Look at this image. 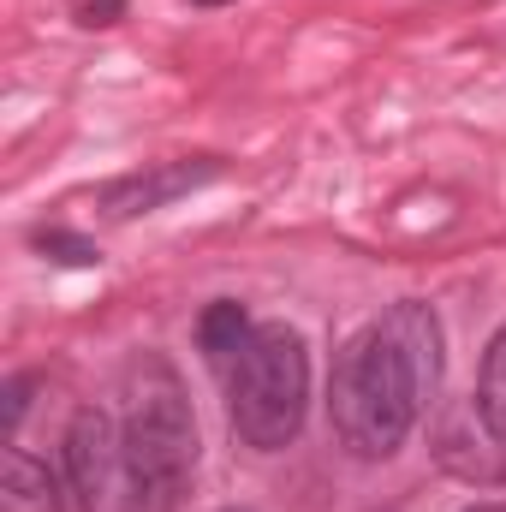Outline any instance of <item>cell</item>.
Wrapping results in <instances>:
<instances>
[{"mask_svg": "<svg viewBox=\"0 0 506 512\" xmlns=\"http://www.w3.org/2000/svg\"><path fill=\"white\" fill-rule=\"evenodd\" d=\"M328 411L334 435L352 459H393L411 435V423L429 411V393L405 346L387 334V322L346 340L334 382H328Z\"/></svg>", "mask_w": 506, "mask_h": 512, "instance_id": "cell-1", "label": "cell"}, {"mask_svg": "<svg viewBox=\"0 0 506 512\" xmlns=\"http://www.w3.org/2000/svg\"><path fill=\"white\" fill-rule=\"evenodd\" d=\"M120 393H126L120 435H126L131 465H137V483H143L149 507L167 512L197 471V417H191L185 382L161 352H137L126 364Z\"/></svg>", "mask_w": 506, "mask_h": 512, "instance_id": "cell-2", "label": "cell"}, {"mask_svg": "<svg viewBox=\"0 0 506 512\" xmlns=\"http://www.w3.org/2000/svg\"><path fill=\"white\" fill-rule=\"evenodd\" d=\"M310 411V352L286 322H256L245 352L227 370V417L233 435L256 453H280L298 441Z\"/></svg>", "mask_w": 506, "mask_h": 512, "instance_id": "cell-3", "label": "cell"}, {"mask_svg": "<svg viewBox=\"0 0 506 512\" xmlns=\"http://www.w3.org/2000/svg\"><path fill=\"white\" fill-rule=\"evenodd\" d=\"M66 483L78 495V512H143L149 507V495L137 483V465L126 453V435L96 405H84L66 423Z\"/></svg>", "mask_w": 506, "mask_h": 512, "instance_id": "cell-4", "label": "cell"}, {"mask_svg": "<svg viewBox=\"0 0 506 512\" xmlns=\"http://www.w3.org/2000/svg\"><path fill=\"white\" fill-rule=\"evenodd\" d=\"M435 459H441L453 477H465V483H501V477H506V441L489 429V423H483L477 399L441 417Z\"/></svg>", "mask_w": 506, "mask_h": 512, "instance_id": "cell-5", "label": "cell"}, {"mask_svg": "<svg viewBox=\"0 0 506 512\" xmlns=\"http://www.w3.org/2000/svg\"><path fill=\"white\" fill-rule=\"evenodd\" d=\"M215 173H221V161H155V167H143V173H131V179H114V185L102 191V209H108L114 221H131V215H149V209H161V203H173V197L209 185Z\"/></svg>", "mask_w": 506, "mask_h": 512, "instance_id": "cell-6", "label": "cell"}, {"mask_svg": "<svg viewBox=\"0 0 506 512\" xmlns=\"http://www.w3.org/2000/svg\"><path fill=\"white\" fill-rule=\"evenodd\" d=\"M381 322H387V334L405 346V358L417 364L423 393H429V405H435V387H441V322H435V310L417 304V298H405V304H393Z\"/></svg>", "mask_w": 506, "mask_h": 512, "instance_id": "cell-7", "label": "cell"}, {"mask_svg": "<svg viewBox=\"0 0 506 512\" xmlns=\"http://www.w3.org/2000/svg\"><path fill=\"white\" fill-rule=\"evenodd\" d=\"M0 512H60V489H54L48 465L30 459L24 447H6V465H0Z\"/></svg>", "mask_w": 506, "mask_h": 512, "instance_id": "cell-8", "label": "cell"}, {"mask_svg": "<svg viewBox=\"0 0 506 512\" xmlns=\"http://www.w3.org/2000/svg\"><path fill=\"white\" fill-rule=\"evenodd\" d=\"M251 334H256L251 316H245V304H233V298H221V304H209V310L197 316V346H203V358L221 364V370H233V358L245 352Z\"/></svg>", "mask_w": 506, "mask_h": 512, "instance_id": "cell-9", "label": "cell"}, {"mask_svg": "<svg viewBox=\"0 0 506 512\" xmlns=\"http://www.w3.org/2000/svg\"><path fill=\"white\" fill-rule=\"evenodd\" d=\"M477 411H483V423H489V429L506 441V322L495 328V340H489V352H483V376H477Z\"/></svg>", "mask_w": 506, "mask_h": 512, "instance_id": "cell-10", "label": "cell"}, {"mask_svg": "<svg viewBox=\"0 0 506 512\" xmlns=\"http://www.w3.org/2000/svg\"><path fill=\"white\" fill-rule=\"evenodd\" d=\"M36 251L54 256V262H72V268H90V262H102V251H96L90 239H78V233H60V227H42V233H36Z\"/></svg>", "mask_w": 506, "mask_h": 512, "instance_id": "cell-11", "label": "cell"}, {"mask_svg": "<svg viewBox=\"0 0 506 512\" xmlns=\"http://www.w3.org/2000/svg\"><path fill=\"white\" fill-rule=\"evenodd\" d=\"M126 12V0H78V24H114Z\"/></svg>", "mask_w": 506, "mask_h": 512, "instance_id": "cell-12", "label": "cell"}, {"mask_svg": "<svg viewBox=\"0 0 506 512\" xmlns=\"http://www.w3.org/2000/svg\"><path fill=\"white\" fill-rule=\"evenodd\" d=\"M24 393H30L24 376H18V382H6V429H18V417H24Z\"/></svg>", "mask_w": 506, "mask_h": 512, "instance_id": "cell-13", "label": "cell"}, {"mask_svg": "<svg viewBox=\"0 0 506 512\" xmlns=\"http://www.w3.org/2000/svg\"><path fill=\"white\" fill-rule=\"evenodd\" d=\"M459 512H506V501H471V507H459Z\"/></svg>", "mask_w": 506, "mask_h": 512, "instance_id": "cell-14", "label": "cell"}, {"mask_svg": "<svg viewBox=\"0 0 506 512\" xmlns=\"http://www.w3.org/2000/svg\"><path fill=\"white\" fill-rule=\"evenodd\" d=\"M227 512H245V507H227Z\"/></svg>", "mask_w": 506, "mask_h": 512, "instance_id": "cell-15", "label": "cell"}, {"mask_svg": "<svg viewBox=\"0 0 506 512\" xmlns=\"http://www.w3.org/2000/svg\"><path fill=\"white\" fill-rule=\"evenodd\" d=\"M197 6H209V0H197Z\"/></svg>", "mask_w": 506, "mask_h": 512, "instance_id": "cell-16", "label": "cell"}]
</instances>
